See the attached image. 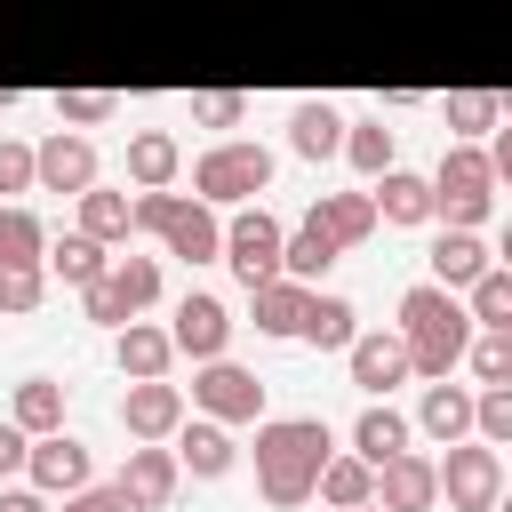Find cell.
Masks as SVG:
<instances>
[{"label": "cell", "instance_id": "obj_44", "mask_svg": "<svg viewBox=\"0 0 512 512\" xmlns=\"http://www.w3.org/2000/svg\"><path fill=\"white\" fill-rule=\"evenodd\" d=\"M176 200H184V192H168V184H160V192H136V232H152V240H160V232H168V216H176Z\"/></svg>", "mask_w": 512, "mask_h": 512}, {"label": "cell", "instance_id": "obj_25", "mask_svg": "<svg viewBox=\"0 0 512 512\" xmlns=\"http://www.w3.org/2000/svg\"><path fill=\"white\" fill-rule=\"evenodd\" d=\"M72 208H80V232H96L104 248H128V232H136V192H104V184H88Z\"/></svg>", "mask_w": 512, "mask_h": 512}, {"label": "cell", "instance_id": "obj_18", "mask_svg": "<svg viewBox=\"0 0 512 512\" xmlns=\"http://www.w3.org/2000/svg\"><path fill=\"white\" fill-rule=\"evenodd\" d=\"M368 192H376V216H384V224H432V216H440V192H432V176H416V168H384Z\"/></svg>", "mask_w": 512, "mask_h": 512}, {"label": "cell", "instance_id": "obj_42", "mask_svg": "<svg viewBox=\"0 0 512 512\" xmlns=\"http://www.w3.org/2000/svg\"><path fill=\"white\" fill-rule=\"evenodd\" d=\"M192 120L200 128H240L248 120V96L240 88H208V96H192Z\"/></svg>", "mask_w": 512, "mask_h": 512}, {"label": "cell", "instance_id": "obj_21", "mask_svg": "<svg viewBox=\"0 0 512 512\" xmlns=\"http://www.w3.org/2000/svg\"><path fill=\"white\" fill-rule=\"evenodd\" d=\"M48 272H56L64 288H96V280L112 272V248H104L96 232H80V224H72V232H56V240H48Z\"/></svg>", "mask_w": 512, "mask_h": 512}, {"label": "cell", "instance_id": "obj_33", "mask_svg": "<svg viewBox=\"0 0 512 512\" xmlns=\"http://www.w3.org/2000/svg\"><path fill=\"white\" fill-rule=\"evenodd\" d=\"M0 264H48V224L16 200H0Z\"/></svg>", "mask_w": 512, "mask_h": 512}, {"label": "cell", "instance_id": "obj_51", "mask_svg": "<svg viewBox=\"0 0 512 512\" xmlns=\"http://www.w3.org/2000/svg\"><path fill=\"white\" fill-rule=\"evenodd\" d=\"M504 120H512V96H504Z\"/></svg>", "mask_w": 512, "mask_h": 512}, {"label": "cell", "instance_id": "obj_5", "mask_svg": "<svg viewBox=\"0 0 512 512\" xmlns=\"http://www.w3.org/2000/svg\"><path fill=\"white\" fill-rule=\"evenodd\" d=\"M280 256H288V224H280L264 200H240V208L224 216V264L240 272V288L280 280Z\"/></svg>", "mask_w": 512, "mask_h": 512}, {"label": "cell", "instance_id": "obj_11", "mask_svg": "<svg viewBox=\"0 0 512 512\" xmlns=\"http://www.w3.org/2000/svg\"><path fill=\"white\" fill-rule=\"evenodd\" d=\"M120 424H128V440H176V424H184V384H168V376L128 384V392H120Z\"/></svg>", "mask_w": 512, "mask_h": 512}, {"label": "cell", "instance_id": "obj_3", "mask_svg": "<svg viewBox=\"0 0 512 512\" xmlns=\"http://www.w3.org/2000/svg\"><path fill=\"white\" fill-rule=\"evenodd\" d=\"M432 192H440V224H464V232H480L488 216H496V160H488V144H448L440 152V168H432Z\"/></svg>", "mask_w": 512, "mask_h": 512}, {"label": "cell", "instance_id": "obj_47", "mask_svg": "<svg viewBox=\"0 0 512 512\" xmlns=\"http://www.w3.org/2000/svg\"><path fill=\"white\" fill-rule=\"evenodd\" d=\"M0 512H48V488H0Z\"/></svg>", "mask_w": 512, "mask_h": 512}, {"label": "cell", "instance_id": "obj_49", "mask_svg": "<svg viewBox=\"0 0 512 512\" xmlns=\"http://www.w3.org/2000/svg\"><path fill=\"white\" fill-rule=\"evenodd\" d=\"M496 264H512V224H504V240H496Z\"/></svg>", "mask_w": 512, "mask_h": 512}, {"label": "cell", "instance_id": "obj_50", "mask_svg": "<svg viewBox=\"0 0 512 512\" xmlns=\"http://www.w3.org/2000/svg\"><path fill=\"white\" fill-rule=\"evenodd\" d=\"M352 512H384V504H352Z\"/></svg>", "mask_w": 512, "mask_h": 512}, {"label": "cell", "instance_id": "obj_13", "mask_svg": "<svg viewBox=\"0 0 512 512\" xmlns=\"http://www.w3.org/2000/svg\"><path fill=\"white\" fill-rule=\"evenodd\" d=\"M176 480H184V456H176L168 440H136L128 464H120V488L136 496V512H160V504L176 496Z\"/></svg>", "mask_w": 512, "mask_h": 512}, {"label": "cell", "instance_id": "obj_31", "mask_svg": "<svg viewBox=\"0 0 512 512\" xmlns=\"http://www.w3.org/2000/svg\"><path fill=\"white\" fill-rule=\"evenodd\" d=\"M8 416H16L32 440H40V432H64V384H56V376H24L16 400H8Z\"/></svg>", "mask_w": 512, "mask_h": 512}, {"label": "cell", "instance_id": "obj_10", "mask_svg": "<svg viewBox=\"0 0 512 512\" xmlns=\"http://www.w3.org/2000/svg\"><path fill=\"white\" fill-rule=\"evenodd\" d=\"M376 504L384 512H432L440 504V456H416V448L384 456L376 464Z\"/></svg>", "mask_w": 512, "mask_h": 512}, {"label": "cell", "instance_id": "obj_9", "mask_svg": "<svg viewBox=\"0 0 512 512\" xmlns=\"http://www.w3.org/2000/svg\"><path fill=\"white\" fill-rule=\"evenodd\" d=\"M168 336H176V352H184L192 368H200V360H224V344H232V312H224V296H208V288L176 296Z\"/></svg>", "mask_w": 512, "mask_h": 512}, {"label": "cell", "instance_id": "obj_30", "mask_svg": "<svg viewBox=\"0 0 512 512\" xmlns=\"http://www.w3.org/2000/svg\"><path fill=\"white\" fill-rule=\"evenodd\" d=\"M336 256H344V248H336V232H328V224H320V216H304V224H296V232H288V256H280V272H288V280H304V288H312V280H320V272H328V264H336Z\"/></svg>", "mask_w": 512, "mask_h": 512}, {"label": "cell", "instance_id": "obj_12", "mask_svg": "<svg viewBox=\"0 0 512 512\" xmlns=\"http://www.w3.org/2000/svg\"><path fill=\"white\" fill-rule=\"evenodd\" d=\"M416 432L424 440H440V448H456V440H472L480 432V392H464V384H424V400H416Z\"/></svg>", "mask_w": 512, "mask_h": 512}, {"label": "cell", "instance_id": "obj_14", "mask_svg": "<svg viewBox=\"0 0 512 512\" xmlns=\"http://www.w3.org/2000/svg\"><path fill=\"white\" fill-rule=\"evenodd\" d=\"M96 184V144L80 136V128H56L48 144H40V192H64V200H80Z\"/></svg>", "mask_w": 512, "mask_h": 512}, {"label": "cell", "instance_id": "obj_24", "mask_svg": "<svg viewBox=\"0 0 512 512\" xmlns=\"http://www.w3.org/2000/svg\"><path fill=\"white\" fill-rule=\"evenodd\" d=\"M176 168H184V144H176L168 128H136V136H128V176H136V192L176 184Z\"/></svg>", "mask_w": 512, "mask_h": 512}, {"label": "cell", "instance_id": "obj_32", "mask_svg": "<svg viewBox=\"0 0 512 512\" xmlns=\"http://www.w3.org/2000/svg\"><path fill=\"white\" fill-rule=\"evenodd\" d=\"M352 336H360V312H352L344 296L312 288V312H304V344H320V352H344Z\"/></svg>", "mask_w": 512, "mask_h": 512}, {"label": "cell", "instance_id": "obj_40", "mask_svg": "<svg viewBox=\"0 0 512 512\" xmlns=\"http://www.w3.org/2000/svg\"><path fill=\"white\" fill-rule=\"evenodd\" d=\"M112 288L128 296V312H144V304L160 296V264H152V256H120V264H112Z\"/></svg>", "mask_w": 512, "mask_h": 512}, {"label": "cell", "instance_id": "obj_29", "mask_svg": "<svg viewBox=\"0 0 512 512\" xmlns=\"http://www.w3.org/2000/svg\"><path fill=\"white\" fill-rule=\"evenodd\" d=\"M440 120H448L464 144H480V136L504 128V96H488V88H448V96H440Z\"/></svg>", "mask_w": 512, "mask_h": 512}, {"label": "cell", "instance_id": "obj_2", "mask_svg": "<svg viewBox=\"0 0 512 512\" xmlns=\"http://www.w3.org/2000/svg\"><path fill=\"white\" fill-rule=\"evenodd\" d=\"M400 336H408V360H416V376L424 384H440L464 352H472V336H480V320H472V304L456 296V288H440V280H416L408 296H400Z\"/></svg>", "mask_w": 512, "mask_h": 512}, {"label": "cell", "instance_id": "obj_35", "mask_svg": "<svg viewBox=\"0 0 512 512\" xmlns=\"http://www.w3.org/2000/svg\"><path fill=\"white\" fill-rule=\"evenodd\" d=\"M464 304H472L480 328H512V264H488V272L464 288Z\"/></svg>", "mask_w": 512, "mask_h": 512}, {"label": "cell", "instance_id": "obj_27", "mask_svg": "<svg viewBox=\"0 0 512 512\" xmlns=\"http://www.w3.org/2000/svg\"><path fill=\"white\" fill-rule=\"evenodd\" d=\"M312 216L336 232V248H360V240L384 224V216H376V192H320V200H312Z\"/></svg>", "mask_w": 512, "mask_h": 512}, {"label": "cell", "instance_id": "obj_34", "mask_svg": "<svg viewBox=\"0 0 512 512\" xmlns=\"http://www.w3.org/2000/svg\"><path fill=\"white\" fill-rule=\"evenodd\" d=\"M344 160L376 184L384 168H400V160H392V128H384V120H352V128H344Z\"/></svg>", "mask_w": 512, "mask_h": 512}, {"label": "cell", "instance_id": "obj_4", "mask_svg": "<svg viewBox=\"0 0 512 512\" xmlns=\"http://www.w3.org/2000/svg\"><path fill=\"white\" fill-rule=\"evenodd\" d=\"M264 184H272V152L248 144V136H224V144H208V152L192 160V192H200L208 208H240V200H256Z\"/></svg>", "mask_w": 512, "mask_h": 512}, {"label": "cell", "instance_id": "obj_8", "mask_svg": "<svg viewBox=\"0 0 512 512\" xmlns=\"http://www.w3.org/2000/svg\"><path fill=\"white\" fill-rule=\"evenodd\" d=\"M344 368H352V384H360V392H376V400H384L392 384H408V376H416V360H408V336H400V328H360V336L344 344Z\"/></svg>", "mask_w": 512, "mask_h": 512}, {"label": "cell", "instance_id": "obj_20", "mask_svg": "<svg viewBox=\"0 0 512 512\" xmlns=\"http://www.w3.org/2000/svg\"><path fill=\"white\" fill-rule=\"evenodd\" d=\"M344 112L328 104V96H304L296 112H288V152H304V160H328V152H344Z\"/></svg>", "mask_w": 512, "mask_h": 512}, {"label": "cell", "instance_id": "obj_36", "mask_svg": "<svg viewBox=\"0 0 512 512\" xmlns=\"http://www.w3.org/2000/svg\"><path fill=\"white\" fill-rule=\"evenodd\" d=\"M112 112H120L112 88H56V128H96V120H112Z\"/></svg>", "mask_w": 512, "mask_h": 512}, {"label": "cell", "instance_id": "obj_16", "mask_svg": "<svg viewBox=\"0 0 512 512\" xmlns=\"http://www.w3.org/2000/svg\"><path fill=\"white\" fill-rule=\"evenodd\" d=\"M176 456H184V472H192V480H224V472L240 464V448H232V424H224V416H184V424H176Z\"/></svg>", "mask_w": 512, "mask_h": 512}, {"label": "cell", "instance_id": "obj_17", "mask_svg": "<svg viewBox=\"0 0 512 512\" xmlns=\"http://www.w3.org/2000/svg\"><path fill=\"white\" fill-rule=\"evenodd\" d=\"M24 472H32V488H48V496H80V488H88V440H72V432H40Z\"/></svg>", "mask_w": 512, "mask_h": 512}, {"label": "cell", "instance_id": "obj_1", "mask_svg": "<svg viewBox=\"0 0 512 512\" xmlns=\"http://www.w3.org/2000/svg\"><path fill=\"white\" fill-rule=\"evenodd\" d=\"M328 456H336V440H328L320 416H264L256 424V496L280 504V512L320 496V464Z\"/></svg>", "mask_w": 512, "mask_h": 512}, {"label": "cell", "instance_id": "obj_19", "mask_svg": "<svg viewBox=\"0 0 512 512\" xmlns=\"http://www.w3.org/2000/svg\"><path fill=\"white\" fill-rule=\"evenodd\" d=\"M488 264H496V248H488L480 232H464V224H448V232L432 240V280H440V288H456V296H464Z\"/></svg>", "mask_w": 512, "mask_h": 512}, {"label": "cell", "instance_id": "obj_48", "mask_svg": "<svg viewBox=\"0 0 512 512\" xmlns=\"http://www.w3.org/2000/svg\"><path fill=\"white\" fill-rule=\"evenodd\" d=\"M488 160H496V184H512V120L488 136Z\"/></svg>", "mask_w": 512, "mask_h": 512}, {"label": "cell", "instance_id": "obj_15", "mask_svg": "<svg viewBox=\"0 0 512 512\" xmlns=\"http://www.w3.org/2000/svg\"><path fill=\"white\" fill-rule=\"evenodd\" d=\"M160 248H168L176 264H216V256H224V224H216V208H208L200 192H192V200H176V216H168Z\"/></svg>", "mask_w": 512, "mask_h": 512}, {"label": "cell", "instance_id": "obj_41", "mask_svg": "<svg viewBox=\"0 0 512 512\" xmlns=\"http://www.w3.org/2000/svg\"><path fill=\"white\" fill-rule=\"evenodd\" d=\"M480 440L512 448V384H480Z\"/></svg>", "mask_w": 512, "mask_h": 512}, {"label": "cell", "instance_id": "obj_39", "mask_svg": "<svg viewBox=\"0 0 512 512\" xmlns=\"http://www.w3.org/2000/svg\"><path fill=\"white\" fill-rule=\"evenodd\" d=\"M8 192H40V144L0 136V200H8Z\"/></svg>", "mask_w": 512, "mask_h": 512}, {"label": "cell", "instance_id": "obj_52", "mask_svg": "<svg viewBox=\"0 0 512 512\" xmlns=\"http://www.w3.org/2000/svg\"><path fill=\"white\" fill-rule=\"evenodd\" d=\"M496 512H512V496H504V504H496Z\"/></svg>", "mask_w": 512, "mask_h": 512}, {"label": "cell", "instance_id": "obj_23", "mask_svg": "<svg viewBox=\"0 0 512 512\" xmlns=\"http://www.w3.org/2000/svg\"><path fill=\"white\" fill-rule=\"evenodd\" d=\"M320 504H328V512H352V504H376V464H368L360 448H336V456L320 464Z\"/></svg>", "mask_w": 512, "mask_h": 512}, {"label": "cell", "instance_id": "obj_43", "mask_svg": "<svg viewBox=\"0 0 512 512\" xmlns=\"http://www.w3.org/2000/svg\"><path fill=\"white\" fill-rule=\"evenodd\" d=\"M80 304H88V320H104V328H128V320H136V312H128V296L112 288V272H104L96 288H80Z\"/></svg>", "mask_w": 512, "mask_h": 512}, {"label": "cell", "instance_id": "obj_7", "mask_svg": "<svg viewBox=\"0 0 512 512\" xmlns=\"http://www.w3.org/2000/svg\"><path fill=\"white\" fill-rule=\"evenodd\" d=\"M192 408L200 416H224V424H264V384L240 360H200L192 368Z\"/></svg>", "mask_w": 512, "mask_h": 512}, {"label": "cell", "instance_id": "obj_28", "mask_svg": "<svg viewBox=\"0 0 512 512\" xmlns=\"http://www.w3.org/2000/svg\"><path fill=\"white\" fill-rule=\"evenodd\" d=\"M408 432H416V424H408V416H400L392 400H368V408L352 416V448H360L368 464H384V456H400V448H408Z\"/></svg>", "mask_w": 512, "mask_h": 512}, {"label": "cell", "instance_id": "obj_22", "mask_svg": "<svg viewBox=\"0 0 512 512\" xmlns=\"http://www.w3.org/2000/svg\"><path fill=\"white\" fill-rule=\"evenodd\" d=\"M248 312H256V328L264 336H304V312H312V288L304 280H264V288H248Z\"/></svg>", "mask_w": 512, "mask_h": 512}, {"label": "cell", "instance_id": "obj_38", "mask_svg": "<svg viewBox=\"0 0 512 512\" xmlns=\"http://www.w3.org/2000/svg\"><path fill=\"white\" fill-rule=\"evenodd\" d=\"M464 360H472V376H480V384H512V328H480Z\"/></svg>", "mask_w": 512, "mask_h": 512}, {"label": "cell", "instance_id": "obj_37", "mask_svg": "<svg viewBox=\"0 0 512 512\" xmlns=\"http://www.w3.org/2000/svg\"><path fill=\"white\" fill-rule=\"evenodd\" d=\"M40 296H48V264H0V312H40Z\"/></svg>", "mask_w": 512, "mask_h": 512}, {"label": "cell", "instance_id": "obj_6", "mask_svg": "<svg viewBox=\"0 0 512 512\" xmlns=\"http://www.w3.org/2000/svg\"><path fill=\"white\" fill-rule=\"evenodd\" d=\"M440 496H448V512H496L504 504V456L480 432L440 448Z\"/></svg>", "mask_w": 512, "mask_h": 512}, {"label": "cell", "instance_id": "obj_45", "mask_svg": "<svg viewBox=\"0 0 512 512\" xmlns=\"http://www.w3.org/2000/svg\"><path fill=\"white\" fill-rule=\"evenodd\" d=\"M64 512H136V496H128L120 480H112V488H96V480H88L80 496H64Z\"/></svg>", "mask_w": 512, "mask_h": 512}, {"label": "cell", "instance_id": "obj_46", "mask_svg": "<svg viewBox=\"0 0 512 512\" xmlns=\"http://www.w3.org/2000/svg\"><path fill=\"white\" fill-rule=\"evenodd\" d=\"M24 464H32V432H24L16 416H0V480H8V472H24Z\"/></svg>", "mask_w": 512, "mask_h": 512}, {"label": "cell", "instance_id": "obj_26", "mask_svg": "<svg viewBox=\"0 0 512 512\" xmlns=\"http://www.w3.org/2000/svg\"><path fill=\"white\" fill-rule=\"evenodd\" d=\"M112 352H120V376H128V384H144V376H168V360H176V336H168V328H152V320H128Z\"/></svg>", "mask_w": 512, "mask_h": 512}]
</instances>
